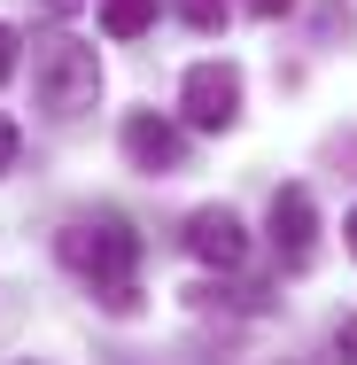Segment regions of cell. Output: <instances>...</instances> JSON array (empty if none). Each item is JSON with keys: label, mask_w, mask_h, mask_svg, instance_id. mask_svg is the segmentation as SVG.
<instances>
[{"label": "cell", "mask_w": 357, "mask_h": 365, "mask_svg": "<svg viewBox=\"0 0 357 365\" xmlns=\"http://www.w3.org/2000/svg\"><path fill=\"white\" fill-rule=\"evenodd\" d=\"M55 257H63V272H78L86 288L101 295V288H125L133 272H140V233L125 218H71L63 233H55Z\"/></svg>", "instance_id": "1"}, {"label": "cell", "mask_w": 357, "mask_h": 365, "mask_svg": "<svg viewBox=\"0 0 357 365\" xmlns=\"http://www.w3.org/2000/svg\"><path fill=\"white\" fill-rule=\"evenodd\" d=\"M31 93H39V109H47L55 125L86 117V109L101 101V55H93L86 39H71V31L39 39V55H31Z\"/></svg>", "instance_id": "2"}, {"label": "cell", "mask_w": 357, "mask_h": 365, "mask_svg": "<svg viewBox=\"0 0 357 365\" xmlns=\"http://www.w3.org/2000/svg\"><path fill=\"white\" fill-rule=\"evenodd\" d=\"M179 109L195 133H233L241 125V71L233 63H195L187 86H179Z\"/></svg>", "instance_id": "3"}, {"label": "cell", "mask_w": 357, "mask_h": 365, "mask_svg": "<svg viewBox=\"0 0 357 365\" xmlns=\"http://www.w3.org/2000/svg\"><path fill=\"white\" fill-rule=\"evenodd\" d=\"M264 225H272V257H280L287 272H303L319 257V202H311V187H280Z\"/></svg>", "instance_id": "4"}, {"label": "cell", "mask_w": 357, "mask_h": 365, "mask_svg": "<svg viewBox=\"0 0 357 365\" xmlns=\"http://www.w3.org/2000/svg\"><path fill=\"white\" fill-rule=\"evenodd\" d=\"M187 257L210 264V272H241V264H249V225L233 218L225 202L195 210V218H187Z\"/></svg>", "instance_id": "5"}, {"label": "cell", "mask_w": 357, "mask_h": 365, "mask_svg": "<svg viewBox=\"0 0 357 365\" xmlns=\"http://www.w3.org/2000/svg\"><path fill=\"white\" fill-rule=\"evenodd\" d=\"M125 155L140 163L148 179H163V171L187 163V133H179L171 117H155V109H133V117H125Z\"/></svg>", "instance_id": "6"}, {"label": "cell", "mask_w": 357, "mask_h": 365, "mask_svg": "<svg viewBox=\"0 0 357 365\" xmlns=\"http://www.w3.org/2000/svg\"><path fill=\"white\" fill-rule=\"evenodd\" d=\"M101 31H109V39H140V31H155V0H101Z\"/></svg>", "instance_id": "7"}, {"label": "cell", "mask_w": 357, "mask_h": 365, "mask_svg": "<svg viewBox=\"0 0 357 365\" xmlns=\"http://www.w3.org/2000/svg\"><path fill=\"white\" fill-rule=\"evenodd\" d=\"M171 8H179V24H187V31H217L233 0H171Z\"/></svg>", "instance_id": "8"}, {"label": "cell", "mask_w": 357, "mask_h": 365, "mask_svg": "<svg viewBox=\"0 0 357 365\" xmlns=\"http://www.w3.org/2000/svg\"><path fill=\"white\" fill-rule=\"evenodd\" d=\"M16 148H24V133H16V117H8V109H0V179H8V171H16Z\"/></svg>", "instance_id": "9"}, {"label": "cell", "mask_w": 357, "mask_h": 365, "mask_svg": "<svg viewBox=\"0 0 357 365\" xmlns=\"http://www.w3.org/2000/svg\"><path fill=\"white\" fill-rule=\"evenodd\" d=\"M334 358L357 365V311H350V319H334Z\"/></svg>", "instance_id": "10"}, {"label": "cell", "mask_w": 357, "mask_h": 365, "mask_svg": "<svg viewBox=\"0 0 357 365\" xmlns=\"http://www.w3.org/2000/svg\"><path fill=\"white\" fill-rule=\"evenodd\" d=\"M8 78H16V31L0 24V86H8Z\"/></svg>", "instance_id": "11"}, {"label": "cell", "mask_w": 357, "mask_h": 365, "mask_svg": "<svg viewBox=\"0 0 357 365\" xmlns=\"http://www.w3.org/2000/svg\"><path fill=\"white\" fill-rule=\"evenodd\" d=\"M287 8H295V0H249V16H264V24H272V16H287Z\"/></svg>", "instance_id": "12"}, {"label": "cell", "mask_w": 357, "mask_h": 365, "mask_svg": "<svg viewBox=\"0 0 357 365\" xmlns=\"http://www.w3.org/2000/svg\"><path fill=\"white\" fill-rule=\"evenodd\" d=\"M78 8H86V0H47V16H78Z\"/></svg>", "instance_id": "13"}, {"label": "cell", "mask_w": 357, "mask_h": 365, "mask_svg": "<svg viewBox=\"0 0 357 365\" xmlns=\"http://www.w3.org/2000/svg\"><path fill=\"white\" fill-rule=\"evenodd\" d=\"M342 233H350V257H357V210H350V225H342Z\"/></svg>", "instance_id": "14"}]
</instances>
